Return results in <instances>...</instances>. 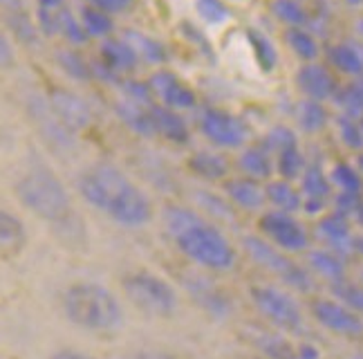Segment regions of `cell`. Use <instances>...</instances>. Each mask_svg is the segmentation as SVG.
Segmentation results:
<instances>
[{
	"label": "cell",
	"instance_id": "obj_28",
	"mask_svg": "<svg viewBox=\"0 0 363 359\" xmlns=\"http://www.w3.org/2000/svg\"><path fill=\"white\" fill-rule=\"evenodd\" d=\"M296 121H298L301 131L314 135V133H320V131L325 128V123H328V113H325L323 104L305 99V101H301L298 108H296Z\"/></svg>",
	"mask_w": 363,
	"mask_h": 359
},
{
	"label": "cell",
	"instance_id": "obj_22",
	"mask_svg": "<svg viewBox=\"0 0 363 359\" xmlns=\"http://www.w3.org/2000/svg\"><path fill=\"white\" fill-rule=\"evenodd\" d=\"M264 193H267V204H272V209L276 211L296 214L303 209L301 189H296L287 180H272L264 184Z\"/></svg>",
	"mask_w": 363,
	"mask_h": 359
},
{
	"label": "cell",
	"instance_id": "obj_35",
	"mask_svg": "<svg viewBox=\"0 0 363 359\" xmlns=\"http://www.w3.org/2000/svg\"><path fill=\"white\" fill-rule=\"evenodd\" d=\"M274 13L283 23H287L291 30H303L310 21L298 0H274Z\"/></svg>",
	"mask_w": 363,
	"mask_h": 359
},
{
	"label": "cell",
	"instance_id": "obj_27",
	"mask_svg": "<svg viewBox=\"0 0 363 359\" xmlns=\"http://www.w3.org/2000/svg\"><path fill=\"white\" fill-rule=\"evenodd\" d=\"M328 177H330V184L339 189V193H347V196H361L363 177L354 167H350V164H345V162L334 164V169L330 171Z\"/></svg>",
	"mask_w": 363,
	"mask_h": 359
},
{
	"label": "cell",
	"instance_id": "obj_55",
	"mask_svg": "<svg viewBox=\"0 0 363 359\" xmlns=\"http://www.w3.org/2000/svg\"><path fill=\"white\" fill-rule=\"evenodd\" d=\"M357 359H363V350H359V353H357Z\"/></svg>",
	"mask_w": 363,
	"mask_h": 359
},
{
	"label": "cell",
	"instance_id": "obj_8",
	"mask_svg": "<svg viewBox=\"0 0 363 359\" xmlns=\"http://www.w3.org/2000/svg\"><path fill=\"white\" fill-rule=\"evenodd\" d=\"M260 236L285 254H305L312 247V236L294 214L269 209L260 216Z\"/></svg>",
	"mask_w": 363,
	"mask_h": 359
},
{
	"label": "cell",
	"instance_id": "obj_47",
	"mask_svg": "<svg viewBox=\"0 0 363 359\" xmlns=\"http://www.w3.org/2000/svg\"><path fill=\"white\" fill-rule=\"evenodd\" d=\"M16 18H18V23H13V30L18 32L21 38H30V36L36 34V32H34V27H32V23H30V18H25V16H16Z\"/></svg>",
	"mask_w": 363,
	"mask_h": 359
},
{
	"label": "cell",
	"instance_id": "obj_42",
	"mask_svg": "<svg viewBox=\"0 0 363 359\" xmlns=\"http://www.w3.org/2000/svg\"><path fill=\"white\" fill-rule=\"evenodd\" d=\"M195 9H198L200 16L211 25H220L229 18V9L222 5L220 0H195Z\"/></svg>",
	"mask_w": 363,
	"mask_h": 359
},
{
	"label": "cell",
	"instance_id": "obj_45",
	"mask_svg": "<svg viewBox=\"0 0 363 359\" xmlns=\"http://www.w3.org/2000/svg\"><path fill=\"white\" fill-rule=\"evenodd\" d=\"M296 359H323V357H320V350L312 341H301L296 343Z\"/></svg>",
	"mask_w": 363,
	"mask_h": 359
},
{
	"label": "cell",
	"instance_id": "obj_31",
	"mask_svg": "<svg viewBox=\"0 0 363 359\" xmlns=\"http://www.w3.org/2000/svg\"><path fill=\"white\" fill-rule=\"evenodd\" d=\"M274 162H276V173L281 175V180H287V182L301 177V173L305 171V160L298 146L281 150V153L274 158Z\"/></svg>",
	"mask_w": 363,
	"mask_h": 359
},
{
	"label": "cell",
	"instance_id": "obj_23",
	"mask_svg": "<svg viewBox=\"0 0 363 359\" xmlns=\"http://www.w3.org/2000/svg\"><path fill=\"white\" fill-rule=\"evenodd\" d=\"M27 243V227L23 220L0 206V254L21 252Z\"/></svg>",
	"mask_w": 363,
	"mask_h": 359
},
{
	"label": "cell",
	"instance_id": "obj_24",
	"mask_svg": "<svg viewBox=\"0 0 363 359\" xmlns=\"http://www.w3.org/2000/svg\"><path fill=\"white\" fill-rule=\"evenodd\" d=\"M101 59L113 72H130L139 63L135 50L123 38H106L101 43Z\"/></svg>",
	"mask_w": 363,
	"mask_h": 359
},
{
	"label": "cell",
	"instance_id": "obj_16",
	"mask_svg": "<svg viewBox=\"0 0 363 359\" xmlns=\"http://www.w3.org/2000/svg\"><path fill=\"white\" fill-rule=\"evenodd\" d=\"M249 341L262 359H296V343L276 328H251Z\"/></svg>",
	"mask_w": 363,
	"mask_h": 359
},
{
	"label": "cell",
	"instance_id": "obj_38",
	"mask_svg": "<svg viewBox=\"0 0 363 359\" xmlns=\"http://www.w3.org/2000/svg\"><path fill=\"white\" fill-rule=\"evenodd\" d=\"M289 48L294 50V54L303 61H314L318 57V45L312 38V34H307L305 30H289L287 32Z\"/></svg>",
	"mask_w": 363,
	"mask_h": 359
},
{
	"label": "cell",
	"instance_id": "obj_12",
	"mask_svg": "<svg viewBox=\"0 0 363 359\" xmlns=\"http://www.w3.org/2000/svg\"><path fill=\"white\" fill-rule=\"evenodd\" d=\"M150 86V92L152 96H157L162 101V106L171 108V110H191L198 104V96L195 92L184 84V81H179L173 72L169 70H160L150 77L148 81Z\"/></svg>",
	"mask_w": 363,
	"mask_h": 359
},
{
	"label": "cell",
	"instance_id": "obj_13",
	"mask_svg": "<svg viewBox=\"0 0 363 359\" xmlns=\"http://www.w3.org/2000/svg\"><path fill=\"white\" fill-rule=\"evenodd\" d=\"M316 236L323 241L325 250L339 254L343 258H347L352 254L354 247V233L350 227V220L341 214H328L316 223Z\"/></svg>",
	"mask_w": 363,
	"mask_h": 359
},
{
	"label": "cell",
	"instance_id": "obj_20",
	"mask_svg": "<svg viewBox=\"0 0 363 359\" xmlns=\"http://www.w3.org/2000/svg\"><path fill=\"white\" fill-rule=\"evenodd\" d=\"M186 167L193 175L206 180V182H222V180L229 177L231 171L229 160L216 153V150H198V153H193L189 158Z\"/></svg>",
	"mask_w": 363,
	"mask_h": 359
},
{
	"label": "cell",
	"instance_id": "obj_30",
	"mask_svg": "<svg viewBox=\"0 0 363 359\" xmlns=\"http://www.w3.org/2000/svg\"><path fill=\"white\" fill-rule=\"evenodd\" d=\"M81 25L86 30L88 36H96V38H110L115 30V23L110 18V13L101 11V9H94V7H83L81 11Z\"/></svg>",
	"mask_w": 363,
	"mask_h": 359
},
{
	"label": "cell",
	"instance_id": "obj_6",
	"mask_svg": "<svg viewBox=\"0 0 363 359\" xmlns=\"http://www.w3.org/2000/svg\"><path fill=\"white\" fill-rule=\"evenodd\" d=\"M245 254L254 260L258 267L264 272H272L276 279H281L289 289L296 292H312L314 289V276L307 272L305 265L296 263L294 258L287 256L285 252L276 250L272 243H267L262 236H242L240 241Z\"/></svg>",
	"mask_w": 363,
	"mask_h": 359
},
{
	"label": "cell",
	"instance_id": "obj_9",
	"mask_svg": "<svg viewBox=\"0 0 363 359\" xmlns=\"http://www.w3.org/2000/svg\"><path fill=\"white\" fill-rule=\"evenodd\" d=\"M314 321L328 333L345 339H363V316L345 308L341 301L332 297H318L310 303Z\"/></svg>",
	"mask_w": 363,
	"mask_h": 359
},
{
	"label": "cell",
	"instance_id": "obj_15",
	"mask_svg": "<svg viewBox=\"0 0 363 359\" xmlns=\"http://www.w3.org/2000/svg\"><path fill=\"white\" fill-rule=\"evenodd\" d=\"M305 267L312 276L323 279L328 285H337V283L347 281L345 258L325 250V247H310V250L305 252Z\"/></svg>",
	"mask_w": 363,
	"mask_h": 359
},
{
	"label": "cell",
	"instance_id": "obj_10",
	"mask_svg": "<svg viewBox=\"0 0 363 359\" xmlns=\"http://www.w3.org/2000/svg\"><path fill=\"white\" fill-rule=\"evenodd\" d=\"M200 131L208 142L220 148H240L247 137L249 128L247 123L227 110L220 108H206L200 113Z\"/></svg>",
	"mask_w": 363,
	"mask_h": 359
},
{
	"label": "cell",
	"instance_id": "obj_52",
	"mask_svg": "<svg viewBox=\"0 0 363 359\" xmlns=\"http://www.w3.org/2000/svg\"><path fill=\"white\" fill-rule=\"evenodd\" d=\"M345 5H350V7H361L363 5V0H343Z\"/></svg>",
	"mask_w": 363,
	"mask_h": 359
},
{
	"label": "cell",
	"instance_id": "obj_5",
	"mask_svg": "<svg viewBox=\"0 0 363 359\" xmlns=\"http://www.w3.org/2000/svg\"><path fill=\"white\" fill-rule=\"evenodd\" d=\"M121 287L133 306L150 316H173L177 312L179 294L175 285L155 272H128L121 279Z\"/></svg>",
	"mask_w": 363,
	"mask_h": 359
},
{
	"label": "cell",
	"instance_id": "obj_46",
	"mask_svg": "<svg viewBox=\"0 0 363 359\" xmlns=\"http://www.w3.org/2000/svg\"><path fill=\"white\" fill-rule=\"evenodd\" d=\"M48 359H96V357L83 353V350H74V348H61L57 353H52Z\"/></svg>",
	"mask_w": 363,
	"mask_h": 359
},
{
	"label": "cell",
	"instance_id": "obj_2",
	"mask_svg": "<svg viewBox=\"0 0 363 359\" xmlns=\"http://www.w3.org/2000/svg\"><path fill=\"white\" fill-rule=\"evenodd\" d=\"M164 225L182 256H186L193 265L208 272H227L235 267L238 252L225 231L191 206L169 204L164 209Z\"/></svg>",
	"mask_w": 363,
	"mask_h": 359
},
{
	"label": "cell",
	"instance_id": "obj_34",
	"mask_svg": "<svg viewBox=\"0 0 363 359\" xmlns=\"http://www.w3.org/2000/svg\"><path fill=\"white\" fill-rule=\"evenodd\" d=\"M332 289V299L341 301L345 308H350L359 316H363V285L352 283V281H343L337 285H330Z\"/></svg>",
	"mask_w": 363,
	"mask_h": 359
},
{
	"label": "cell",
	"instance_id": "obj_54",
	"mask_svg": "<svg viewBox=\"0 0 363 359\" xmlns=\"http://www.w3.org/2000/svg\"><path fill=\"white\" fill-rule=\"evenodd\" d=\"M357 32H359V34L363 36V18H361V21L357 23Z\"/></svg>",
	"mask_w": 363,
	"mask_h": 359
},
{
	"label": "cell",
	"instance_id": "obj_39",
	"mask_svg": "<svg viewBox=\"0 0 363 359\" xmlns=\"http://www.w3.org/2000/svg\"><path fill=\"white\" fill-rule=\"evenodd\" d=\"M59 34L65 36L69 43H74V45H83L88 40V34L86 30H83V25L81 21L72 13V9L65 7L61 11V21H59Z\"/></svg>",
	"mask_w": 363,
	"mask_h": 359
},
{
	"label": "cell",
	"instance_id": "obj_14",
	"mask_svg": "<svg viewBox=\"0 0 363 359\" xmlns=\"http://www.w3.org/2000/svg\"><path fill=\"white\" fill-rule=\"evenodd\" d=\"M296 84H298V90L307 96V99L318 101V104L334 99L339 92L334 77L325 70L323 65H316V63H305L301 67L298 74H296Z\"/></svg>",
	"mask_w": 363,
	"mask_h": 359
},
{
	"label": "cell",
	"instance_id": "obj_17",
	"mask_svg": "<svg viewBox=\"0 0 363 359\" xmlns=\"http://www.w3.org/2000/svg\"><path fill=\"white\" fill-rule=\"evenodd\" d=\"M225 193H227V202L235 206V209L256 214L267 206V193H264V187L256 182V180H249V177L227 180Z\"/></svg>",
	"mask_w": 363,
	"mask_h": 359
},
{
	"label": "cell",
	"instance_id": "obj_3",
	"mask_svg": "<svg viewBox=\"0 0 363 359\" xmlns=\"http://www.w3.org/2000/svg\"><path fill=\"white\" fill-rule=\"evenodd\" d=\"M65 319L92 335L115 333L123 324V306L110 287L94 281H77L61 292Z\"/></svg>",
	"mask_w": 363,
	"mask_h": 359
},
{
	"label": "cell",
	"instance_id": "obj_57",
	"mask_svg": "<svg viewBox=\"0 0 363 359\" xmlns=\"http://www.w3.org/2000/svg\"><path fill=\"white\" fill-rule=\"evenodd\" d=\"M251 359H262V357H251Z\"/></svg>",
	"mask_w": 363,
	"mask_h": 359
},
{
	"label": "cell",
	"instance_id": "obj_19",
	"mask_svg": "<svg viewBox=\"0 0 363 359\" xmlns=\"http://www.w3.org/2000/svg\"><path fill=\"white\" fill-rule=\"evenodd\" d=\"M301 196H303V209L305 211H320L325 206V200L332 193L330 177L323 173V169L310 164L301 173Z\"/></svg>",
	"mask_w": 363,
	"mask_h": 359
},
{
	"label": "cell",
	"instance_id": "obj_43",
	"mask_svg": "<svg viewBox=\"0 0 363 359\" xmlns=\"http://www.w3.org/2000/svg\"><path fill=\"white\" fill-rule=\"evenodd\" d=\"M16 63V52H13L11 40L0 32V70H7Z\"/></svg>",
	"mask_w": 363,
	"mask_h": 359
},
{
	"label": "cell",
	"instance_id": "obj_49",
	"mask_svg": "<svg viewBox=\"0 0 363 359\" xmlns=\"http://www.w3.org/2000/svg\"><path fill=\"white\" fill-rule=\"evenodd\" d=\"M65 7V0H38V9L43 11H57Z\"/></svg>",
	"mask_w": 363,
	"mask_h": 359
},
{
	"label": "cell",
	"instance_id": "obj_29",
	"mask_svg": "<svg viewBox=\"0 0 363 359\" xmlns=\"http://www.w3.org/2000/svg\"><path fill=\"white\" fill-rule=\"evenodd\" d=\"M330 59L332 63L339 67L341 72L350 74V77H363V54L354 45H334L330 50Z\"/></svg>",
	"mask_w": 363,
	"mask_h": 359
},
{
	"label": "cell",
	"instance_id": "obj_53",
	"mask_svg": "<svg viewBox=\"0 0 363 359\" xmlns=\"http://www.w3.org/2000/svg\"><path fill=\"white\" fill-rule=\"evenodd\" d=\"M359 173H361V177H363V150H361V153H359Z\"/></svg>",
	"mask_w": 363,
	"mask_h": 359
},
{
	"label": "cell",
	"instance_id": "obj_18",
	"mask_svg": "<svg viewBox=\"0 0 363 359\" xmlns=\"http://www.w3.org/2000/svg\"><path fill=\"white\" fill-rule=\"evenodd\" d=\"M148 115H150V123L155 135L164 137V140H169L173 144H189L191 131L186 126L184 117H182L177 110H171L162 104H152L148 108Z\"/></svg>",
	"mask_w": 363,
	"mask_h": 359
},
{
	"label": "cell",
	"instance_id": "obj_25",
	"mask_svg": "<svg viewBox=\"0 0 363 359\" xmlns=\"http://www.w3.org/2000/svg\"><path fill=\"white\" fill-rule=\"evenodd\" d=\"M121 38L135 50V54H137L139 59H144L148 63H164L166 59H169V54H166V48L160 43L157 38H152L148 34L135 32V30H125Z\"/></svg>",
	"mask_w": 363,
	"mask_h": 359
},
{
	"label": "cell",
	"instance_id": "obj_51",
	"mask_svg": "<svg viewBox=\"0 0 363 359\" xmlns=\"http://www.w3.org/2000/svg\"><path fill=\"white\" fill-rule=\"evenodd\" d=\"M350 88H352V92L359 96V101L363 104V77H359V79L354 81V84H352Z\"/></svg>",
	"mask_w": 363,
	"mask_h": 359
},
{
	"label": "cell",
	"instance_id": "obj_21",
	"mask_svg": "<svg viewBox=\"0 0 363 359\" xmlns=\"http://www.w3.org/2000/svg\"><path fill=\"white\" fill-rule=\"evenodd\" d=\"M238 169L245 177L256 180V182H264L276 173V162L274 155L262 146H247L240 158H238Z\"/></svg>",
	"mask_w": 363,
	"mask_h": 359
},
{
	"label": "cell",
	"instance_id": "obj_7",
	"mask_svg": "<svg viewBox=\"0 0 363 359\" xmlns=\"http://www.w3.org/2000/svg\"><path fill=\"white\" fill-rule=\"evenodd\" d=\"M249 299L258 314L267 321V326L281 330L285 335L298 333L303 328V310L294 294H289L287 289L269 283H258L249 287Z\"/></svg>",
	"mask_w": 363,
	"mask_h": 359
},
{
	"label": "cell",
	"instance_id": "obj_32",
	"mask_svg": "<svg viewBox=\"0 0 363 359\" xmlns=\"http://www.w3.org/2000/svg\"><path fill=\"white\" fill-rule=\"evenodd\" d=\"M189 289H191V294L195 297V301H200L202 306H204V310H208V312H213V314H227L229 312V303H227V299L222 297L218 289H213L208 283H204V281H198V285H189Z\"/></svg>",
	"mask_w": 363,
	"mask_h": 359
},
{
	"label": "cell",
	"instance_id": "obj_1",
	"mask_svg": "<svg viewBox=\"0 0 363 359\" xmlns=\"http://www.w3.org/2000/svg\"><path fill=\"white\" fill-rule=\"evenodd\" d=\"M77 191L92 209L125 229L146 227L155 216L148 193L115 164L104 162L88 167L77 180Z\"/></svg>",
	"mask_w": 363,
	"mask_h": 359
},
{
	"label": "cell",
	"instance_id": "obj_36",
	"mask_svg": "<svg viewBox=\"0 0 363 359\" xmlns=\"http://www.w3.org/2000/svg\"><path fill=\"white\" fill-rule=\"evenodd\" d=\"M59 65L77 81H90L94 77L92 74V65L83 59L79 52H72V50H61L59 52Z\"/></svg>",
	"mask_w": 363,
	"mask_h": 359
},
{
	"label": "cell",
	"instance_id": "obj_40",
	"mask_svg": "<svg viewBox=\"0 0 363 359\" xmlns=\"http://www.w3.org/2000/svg\"><path fill=\"white\" fill-rule=\"evenodd\" d=\"M337 128H339L341 142H343L347 148H352V150H363V128H361V121L341 115V117L337 119Z\"/></svg>",
	"mask_w": 363,
	"mask_h": 359
},
{
	"label": "cell",
	"instance_id": "obj_41",
	"mask_svg": "<svg viewBox=\"0 0 363 359\" xmlns=\"http://www.w3.org/2000/svg\"><path fill=\"white\" fill-rule=\"evenodd\" d=\"M121 92H123V99H128L137 106H144L150 108L152 106V92L150 86L144 84V81H137V79H123L121 81Z\"/></svg>",
	"mask_w": 363,
	"mask_h": 359
},
{
	"label": "cell",
	"instance_id": "obj_33",
	"mask_svg": "<svg viewBox=\"0 0 363 359\" xmlns=\"http://www.w3.org/2000/svg\"><path fill=\"white\" fill-rule=\"evenodd\" d=\"M247 38H249L251 48H254V54H256L260 67H262L264 72H272L274 67H276V61H278V54H276L274 43H272L267 36L256 32V30H249L247 32Z\"/></svg>",
	"mask_w": 363,
	"mask_h": 359
},
{
	"label": "cell",
	"instance_id": "obj_56",
	"mask_svg": "<svg viewBox=\"0 0 363 359\" xmlns=\"http://www.w3.org/2000/svg\"><path fill=\"white\" fill-rule=\"evenodd\" d=\"M359 279H361V285H363V267H361V274H359Z\"/></svg>",
	"mask_w": 363,
	"mask_h": 359
},
{
	"label": "cell",
	"instance_id": "obj_44",
	"mask_svg": "<svg viewBox=\"0 0 363 359\" xmlns=\"http://www.w3.org/2000/svg\"><path fill=\"white\" fill-rule=\"evenodd\" d=\"M133 5V0H90V7L94 9H101L106 13H117L123 11Z\"/></svg>",
	"mask_w": 363,
	"mask_h": 359
},
{
	"label": "cell",
	"instance_id": "obj_37",
	"mask_svg": "<svg viewBox=\"0 0 363 359\" xmlns=\"http://www.w3.org/2000/svg\"><path fill=\"white\" fill-rule=\"evenodd\" d=\"M262 148H267L269 153L276 158L281 150L285 148H291V146H298V140H296V133L287 128V126H274L267 135H264V140L260 144Z\"/></svg>",
	"mask_w": 363,
	"mask_h": 359
},
{
	"label": "cell",
	"instance_id": "obj_4",
	"mask_svg": "<svg viewBox=\"0 0 363 359\" xmlns=\"http://www.w3.org/2000/svg\"><path fill=\"white\" fill-rule=\"evenodd\" d=\"M16 196L25 209L50 225H65L72 220V198L63 180L48 167H32L16 182Z\"/></svg>",
	"mask_w": 363,
	"mask_h": 359
},
{
	"label": "cell",
	"instance_id": "obj_50",
	"mask_svg": "<svg viewBox=\"0 0 363 359\" xmlns=\"http://www.w3.org/2000/svg\"><path fill=\"white\" fill-rule=\"evenodd\" d=\"M0 7L9 11H18L23 7V0H0Z\"/></svg>",
	"mask_w": 363,
	"mask_h": 359
},
{
	"label": "cell",
	"instance_id": "obj_48",
	"mask_svg": "<svg viewBox=\"0 0 363 359\" xmlns=\"http://www.w3.org/2000/svg\"><path fill=\"white\" fill-rule=\"evenodd\" d=\"M133 359H175L171 353H164V350H155V348H146V350H139L135 353Z\"/></svg>",
	"mask_w": 363,
	"mask_h": 359
},
{
	"label": "cell",
	"instance_id": "obj_11",
	"mask_svg": "<svg viewBox=\"0 0 363 359\" xmlns=\"http://www.w3.org/2000/svg\"><path fill=\"white\" fill-rule=\"evenodd\" d=\"M52 113L59 117V121L63 126L69 131V133H77V131H83L88 128L92 123V108L90 104L83 99V96L69 92V90H63V88H57L48 99Z\"/></svg>",
	"mask_w": 363,
	"mask_h": 359
},
{
	"label": "cell",
	"instance_id": "obj_26",
	"mask_svg": "<svg viewBox=\"0 0 363 359\" xmlns=\"http://www.w3.org/2000/svg\"><path fill=\"white\" fill-rule=\"evenodd\" d=\"M117 115L119 119L128 126L130 131H135L137 135H144V137H152L155 131H152V123H150V115H148V108L144 106H137L128 99H121L117 106Z\"/></svg>",
	"mask_w": 363,
	"mask_h": 359
}]
</instances>
